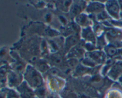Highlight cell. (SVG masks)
Segmentation results:
<instances>
[{"label":"cell","mask_w":122,"mask_h":98,"mask_svg":"<svg viewBox=\"0 0 122 98\" xmlns=\"http://www.w3.org/2000/svg\"><path fill=\"white\" fill-rule=\"evenodd\" d=\"M23 76L25 82L33 90L44 86V80L41 73L32 65L29 64L26 65Z\"/></svg>","instance_id":"6da1fadb"},{"label":"cell","mask_w":122,"mask_h":98,"mask_svg":"<svg viewBox=\"0 0 122 98\" xmlns=\"http://www.w3.org/2000/svg\"><path fill=\"white\" fill-rule=\"evenodd\" d=\"M107 13L110 16L115 20H119L120 18L121 7L119 2L116 1H108L105 5Z\"/></svg>","instance_id":"7a4b0ae2"},{"label":"cell","mask_w":122,"mask_h":98,"mask_svg":"<svg viewBox=\"0 0 122 98\" xmlns=\"http://www.w3.org/2000/svg\"><path fill=\"white\" fill-rule=\"evenodd\" d=\"M20 98H36L35 90L23 81L16 88Z\"/></svg>","instance_id":"3957f363"},{"label":"cell","mask_w":122,"mask_h":98,"mask_svg":"<svg viewBox=\"0 0 122 98\" xmlns=\"http://www.w3.org/2000/svg\"><path fill=\"white\" fill-rule=\"evenodd\" d=\"M8 86L12 88H17L23 82V76L21 74L17 73L14 71H8L7 74Z\"/></svg>","instance_id":"277c9868"},{"label":"cell","mask_w":122,"mask_h":98,"mask_svg":"<svg viewBox=\"0 0 122 98\" xmlns=\"http://www.w3.org/2000/svg\"><path fill=\"white\" fill-rule=\"evenodd\" d=\"M50 78L49 84H50V88L51 90L57 93L59 90H62L64 82L61 79H60V77L51 76Z\"/></svg>","instance_id":"5b68a950"},{"label":"cell","mask_w":122,"mask_h":98,"mask_svg":"<svg viewBox=\"0 0 122 98\" xmlns=\"http://www.w3.org/2000/svg\"><path fill=\"white\" fill-rule=\"evenodd\" d=\"M105 5L100 2H91L89 5L87 6L86 11L89 13L100 14L105 10Z\"/></svg>","instance_id":"8992f818"},{"label":"cell","mask_w":122,"mask_h":98,"mask_svg":"<svg viewBox=\"0 0 122 98\" xmlns=\"http://www.w3.org/2000/svg\"><path fill=\"white\" fill-rule=\"evenodd\" d=\"M107 35L110 39L115 41L122 40V32L118 29H110L107 31Z\"/></svg>","instance_id":"52a82bcc"},{"label":"cell","mask_w":122,"mask_h":98,"mask_svg":"<svg viewBox=\"0 0 122 98\" xmlns=\"http://www.w3.org/2000/svg\"><path fill=\"white\" fill-rule=\"evenodd\" d=\"M82 36L86 40L89 42V43L95 42V34L89 27H86L83 30Z\"/></svg>","instance_id":"ba28073f"},{"label":"cell","mask_w":122,"mask_h":98,"mask_svg":"<svg viewBox=\"0 0 122 98\" xmlns=\"http://www.w3.org/2000/svg\"><path fill=\"white\" fill-rule=\"evenodd\" d=\"M84 2L82 1H79L78 2H76V3L73 4L70 7V12H71V14L73 16L75 17L81 14V11L82 10V8L84 5H83Z\"/></svg>","instance_id":"9c48e42d"},{"label":"cell","mask_w":122,"mask_h":98,"mask_svg":"<svg viewBox=\"0 0 122 98\" xmlns=\"http://www.w3.org/2000/svg\"><path fill=\"white\" fill-rule=\"evenodd\" d=\"M75 22L81 26H85L88 27L89 23V20L88 16L85 14H81L75 17Z\"/></svg>","instance_id":"30bf717a"},{"label":"cell","mask_w":122,"mask_h":98,"mask_svg":"<svg viewBox=\"0 0 122 98\" xmlns=\"http://www.w3.org/2000/svg\"><path fill=\"white\" fill-rule=\"evenodd\" d=\"M34 90L37 98H47V89L44 86Z\"/></svg>","instance_id":"8fae6325"},{"label":"cell","mask_w":122,"mask_h":98,"mask_svg":"<svg viewBox=\"0 0 122 98\" xmlns=\"http://www.w3.org/2000/svg\"><path fill=\"white\" fill-rule=\"evenodd\" d=\"M89 57H90V59L88 58L89 61H94L95 63H100L102 62V60H103V55H102V54H101L100 52H92V53H91Z\"/></svg>","instance_id":"7c38bea8"},{"label":"cell","mask_w":122,"mask_h":98,"mask_svg":"<svg viewBox=\"0 0 122 98\" xmlns=\"http://www.w3.org/2000/svg\"><path fill=\"white\" fill-rule=\"evenodd\" d=\"M77 41H78V39H77V37L75 36H70V37L67 38V39L66 40V43H65V46H66V49H68V50L73 46H75L76 44H77Z\"/></svg>","instance_id":"4fadbf2b"},{"label":"cell","mask_w":122,"mask_h":98,"mask_svg":"<svg viewBox=\"0 0 122 98\" xmlns=\"http://www.w3.org/2000/svg\"><path fill=\"white\" fill-rule=\"evenodd\" d=\"M105 50L107 53V55L110 57H114L116 55H117L118 51L117 49L114 46L112 45H108L105 48Z\"/></svg>","instance_id":"5bb4252c"},{"label":"cell","mask_w":122,"mask_h":98,"mask_svg":"<svg viewBox=\"0 0 122 98\" xmlns=\"http://www.w3.org/2000/svg\"><path fill=\"white\" fill-rule=\"evenodd\" d=\"M36 69L40 73H44L48 70L49 66L46 63L40 61H38V64H37V67Z\"/></svg>","instance_id":"9a60e30c"},{"label":"cell","mask_w":122,"mask_h":98,"mask_svg":"<svg viewBox=\"0 0 122 98\" xmlns=\"http://www.w3.org/2000/svg\"><path fill=\"white\" fill-rule=\"evenodd\" d=\"M7 98H20L19 93L13 90H10L7 95Z\"/></svg>","instance_id":"2e32d148"},{"label":"cell","mask_w":122,"mask_h":98,"mask_svg":"<svg viewBox=\"0 0 122 98\" xmlns=\"http://www.w3.org/2000/svg\"><path fill=\"white\" fill-rule=\"evenodd\" d=\"M119 81H120V82H121V83H122V74L121 75V76L119 77Z\"/></svg>","instance_id":"e0dca14e"},{"label":"cell","mask_w":122,"mask_h":98,"mask_svg":"<svg viewBox=\"0 0 122 98\" xmlns=\"http://www.w3.org/2000/svg\"><path fill=\"white\" fill-rule=\"evenodd\" d=\"M120 18H122V9L121 10V13H120Z\"/></svg>","instance_id":"ac0fdd59"}]
</instances>
